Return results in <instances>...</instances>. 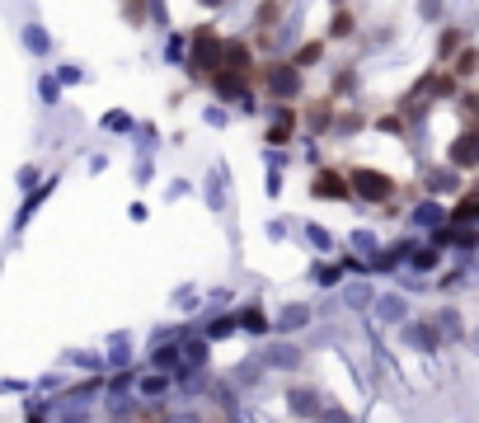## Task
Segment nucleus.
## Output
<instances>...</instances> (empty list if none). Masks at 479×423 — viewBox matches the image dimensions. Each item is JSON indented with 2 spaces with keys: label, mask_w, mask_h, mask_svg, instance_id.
<instances>
[{
  "label": "nucleus",
  "mask_w": 479,
  "mask_h": 423,
  "mask_svg": "<svg viewBox=\"0 0 479 423\" xmlns=\"http://www.w3.org/2000/svg\"><path fill=\"white\" fill-rule=\"evenodd\" d=\"M292 137H296V113H292V109H282V113H278V123L263 132V141H268V146H287Z\"/></svg>",
  "instance_id": "8"
},
{
  "label": "nucleus",
  "mask_w": 479,
  "mask_h": 423,
  "mask_svg": "<svg viewBox=\"0 0 479 423\" xmlns=\"http://www.w3.org/2000/svg\"><path fill=\"white\" fill-rule=\"evenodd\" d=\"M301 71H310V66H320L325 62V38H310V43H301L296 47V57H292Z\"/></svg>",
  "instance_id": "10"
},
{
  "label": "nucleus",
  "mask_w": 479,
  "mask_h": 423,
  "mask_svg": "<svg viewBox=\"0 0 479 423\" xmlns=\"http://www.w3.org/2000/svg\"><path fill=\"white\" fill-rule=\"evenodd\" d=\"M329 5H348V0H329Z\"/></svg>",
  "instance_id": "16"
},
{
  "label": "nucleus",
  "mask_w": 479,
  "mask_h": 423,
  "mask_svg": "<svg viewBox=\"0 0 479 423\" xmlns=\"http://www.w3.org/2000/svg\"><path fill=\"white\" fill-rule=\"evenodd\" d=\"M221 43H226V38H217L212 24H202V29L193 33V71H198V76H212V71H217Z\"/></svg>",
  "instance_id": "4"
},
{
  "label": "nucleus",
  "mask_w": 479,
  "mask_h": 423,
  "mask_svg": "<svg viewBox=\"0 0 479 423\" xmlns=\"http://www.w3.org/2000/svg\"><path fill=\"white\" fill-rule=\"evenodd\" d=\"M259 80L273 99H301V66L296 62H268L259 66Z\"/></svg>",
  "instance_id": "1"
},
{
  "label": "nucleus",
  "mask_w": 479,
  "mask_h": 423,
  "mask_svg": "<svg viewBox=\"0 0 479 423\" xmlns=\"http://www.w3.org/2000/svg\"><path fill=\"white\" fill-rule=\"evenodd\" d=\"M451 71H456V76H461V80H470V76H475V71H479V47H470V43H465L461 52L451 57Z\"/></svg>",
  "instance_id": "11"
},
{
  "label": "nucleus",
  "mask_w": 479,
  "mask_h": 423,
  "mask_svg": "<svg viewBox=\"0 0 479 423\" xmlns=\"http://www.w3.org/2000/svg\"><path fill=\"white\" fill-rule=\"evenodd\" d=\"M357 33V19L348 5H334V15H329V43H343V38H353Z\"/></svg>",
  "instance_id": "7"
},
{
  "label": "nucleus",
  "mask_w": 479,
  "mask_h": 423,
  "mask_svg": "<svg viewBox=\"0 0 479 423\" xmlns=\"http://www.w3.org/2000/svg\"><path fill=\"white\" fill-rule=\"evenodd\" d=\"M123 15H127L132 29H141V24H146V0H123Z\"/></svg>",
  "instance_id": "14"
},
{
  "label": "nucleus",
  "mask_w": 479,
  "mask_h": 423,
  "mask_svg": "<svg viewBox=\"0 0 479 423\" xmlns=\"http://www.w3.org/2000/svg\"><path fill=\"white\" fill-rule=\"evenodd\" d=\"M376 127H381V132H390V137H400V132H404V123H400V118H395V113H386V118H381V123H376Z\"/></svg>",
  "instance_id": "15"
},
{
  "label": "nucleus",
  "mask_w": 479,
  "mask_h": 423,
  "mask_svg": "<svg viewBox=\"0 0 479 423\" xmlns=\"http://www.w3.org/2000/svg\"><path fill=\"white\" fill-rule=\"evenodd\" d=\"M447 160L461 165V170H475L479 165V123H465V132L447 146Z\"/></svg>",
  "instance_id": "5"
},
{
  "label": "nucleus",
  "mask_w": 479,
  "mask_h": 423,
  "mask_svg": "<svg viewBox=\"0 0 479 423\" xmlns=\"http://www.w3.org/2000/svg\"><path fill=\"white\" fill-rule=\"evenodd\" d=\"M456 109H461L465 123H479V90H461L456 94Z\"/></svg>",
  "instance_id": "13"
},
{
  "label": "nucleus",
  "mask_w": 479,
  "mask_h": 423,
  "mask_svg": "<svg viewBox=\"0 0 479 423\" xmlns=\"http://www.w3.org/2000/svg\"><path fill=\"white\" fill-rule=\"evenodd\" d=\"M461 47H465V33L461 29H442V33H437V62L451 66V57H456Z\"/></svg>",
  "instance_id": "9"
},
{
  "label": "nucleus",
  "mask_w": 479,
  "mask_h": 423,
  "mask_svg": "<svg viewBox=\"0 0 479 423\" xmlns=\"http://www.w3.org/2000/svg\"><path fill=\"white\" fill-rule=\"evenodd\" d=\"M348 179H353V193L362 203H390V198H395V179L381 174V170H371V165H357Z\"/></svg>",
  "instance_id": "2"
},
{
  "label": "nucleus",
  "mask_w": 479,
  "mask_h": 423,
  "mask_svg": "<svg viewBox=\"0 0 479 423\" xmlns=\"http://www.w3.org/2000/svg\"><path fill=\"white\" fill-rule=\"evenodd\" d=\"M278 19H282V0H259V5H254V24L273 29Z\"/></svg>",
  "instance_id": "12"
},
{
  "label": "nucleus",
  "mask_w": 479,
  "mask_h": 423,
  "mask_svg": "<svg viewBox=\"0 0 479 423\" xmlns=\"http://www.w3.org/2000/svg\"><path fill=\"white\" fill-rule=\"evenodd\" d=\"M310 193L315 198H325V203H353V179L348 174H339L334 165H320V170L310 174Z\"/></svg>",
  "instance_id": "3"
},
{
  "label": "nucleus",
  "mask_w": 479,
  "mask_h": 423,
  "mask_svg": "<svg viewBox=\"0 0 479 423\" xmlns=\"http://www.w3.org/2000/svg\"><path fill=\"white\" fill-rule=\"evenodd\" d=\"M334 104H339V99H334V94H325V99H315V104L306 109V127H310V132H334V118H339V109H334Z\"/></svg>",
  "instance_id": "6"
}]
</instances>
